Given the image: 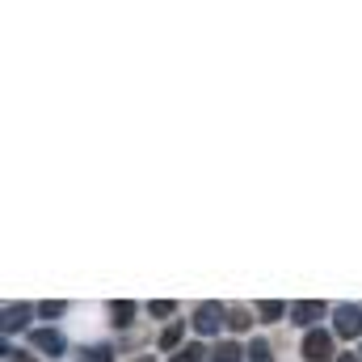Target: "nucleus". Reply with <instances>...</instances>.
Here are the masks:
<instances>
[{"label":"nucleus","instance_id":"f257e3e1","mask_svg":"<svg viewBox=\"0 0 362 362\" xmlns=\"http://www.w3.org/2000/svg\"><path fill=\"white\" fill-rule=\"evenodd\" d=\"M189 325H194L202 337H215V333L228 325V308H223V303H215V299H206V303H198V308H194V320H189Z\"/></svg>","mask_w":362,"mask_h":362},{"label":"nucleus","instance_id":"f03ea898","mask_svg":"<svg viewBox=\"0 0 362 362\" xmlns=\"http://www.w3.org/2000/svg\"><path fill=\"white\" fill-rule=\"evenodd\" d=\"M333 337H337V333H329V329L303 333V362H337V354H333Z\"/></svg>","mask_w":362,"mask_h":362},{"label":"nucleus","instance_id":"7ed1b4c3","mask_svg":"<svg viewBox=\"0 0 362 362\" xmlns=\"http://www.w3.org/2000/svg\"><path fill=\"white\" fill-rule=\"evenodd\" d=\"M333 333L346 341L362 337V303H337L333 308Z\"/></svg>","mask_w":362,"mask_h":362},{"label":"nucleus","instance_id":"20e7f679","mask_svg":"<svg viewBox=\"0 0 362 362\" xmlns=\"http://www.w3.org/2000/svg\"><path fill=\"white\" fill-rule=\"evenodd\" d=\"M329 316V303L325 299H299V303H291V325H299V329H316L320 320Z\"/></svg>","mask_w":362,"mask_h":362},{"label":"nucleus","instance_id":"39448f33","mask_svg":"<svg viewBox=\"0 0 362 362\" xmlns=\"http://www.w3.org/2000/svg\"><path fill=\"white\" fill-rule=\"evenodd\" d=\"M30 346H34L38 354H51V358H59V354L68 350V341H64L59 329H34V333H30Z\"/></svg>","mask_w":362,"mask_h":362},{"label":"nucleus","instance_id":"423d86ee","mask_svg":"<svg viewBox=\"0 0 362 362\" xmlns=\"http://www.w3.org/2000/svg\"><path fill=\"white\" fill-rule=\"evenodd\" d=\"M34 312H38V308H30V303H4V333H17V329H25Z\"/></svg>","mask_w":362,"mask_h":362},{"label":"nucleus","instance_id":"0eeeda50","mask_svg":"<svg viewBox=\"0 0 362 362\" xmlns=\"http://www.w3.org/2000/svg\"><path fill=\"white\" fill-rule=\"evenodd\" d=\"M211 362H245V346H240V341H232V337H223V341H215Z\"/></svg>","mask_w":362,"mask_h":362},{"label":"nucleus","instance_id":"6e6552de","mask_svg":"<svg viewBox=\"0 0 362 362\" xmlns=\"http://www.w3.org/2000/svg\"><path fill=\"white\" fill-rule=\"evenodd\" d=\"M245 362H274V350L266 337H253L249 346H245Z\"/></svg>","mask_w":362,"mask_h":362},{"label":"nucleus","instance_id":"1a4fd4ad","mask_svg":"<svg viewBox=\"0 0 362 362\" xmlns=\"http://www.w3.org/2000/svg\"><path fill=\"white\" fill-rule=\"evenodd\" d=\"M181 333H185V320H177V325H169V329L160 333V350L177 354V350H181Z\"/></svg>","mask_w":362,"mask_h":362},{"label":"nucleus","instance_id":"9d476101","mask_svg":"<svg viewBox=\"0 0 362 362\" xmlns=\"http://www.w3.org/2000/svg\"><path fill=\"white\" fill-rule=\"evenodd\" d=\"M257 316H262V320H282V316H291V308L278 303V299H262V303H257Z\"/></svg>","mask_w":362,"mask_h":362},{"label":"nucleus","instance_id":"9b49d317","mask_svg":"<svg viewBox=\"0 0 362 362\" xmlns=\"http://www.w3.org/2000/svg\"><path fill=\"white\" fill-rule=\"evenodd\" d=\"M110 316H114V325H118V329H127V325H131V316H135V303H131V299H118V303H110Z\"/></svg>","mask_w":362,"mask_h":362},{"label":"nucleus","instance_id":"f8f14e48","mask_svg":"<svg viewBox=\"0 0 362 362\" xmlns=\"http://www.w3.org/2000/svg\"><path fill=\"white\" fill-rule=\"evenodd\" d=\"M81 362H114V346H85Z\"/></svg>","mask_w":362,"mask_h":362},{"label":"nucleus","instance_id":"ddd939ff","mask_svg":"<svg viewBox=\"0 0 362 362\" xmlns=\"http://www.w3.org/2000/svg\"><path fill=\"white\" fill-rule=\"evenodd\" d=\"M202 358H206V350H202L198 341H189V346H181V350H177L169 362H202Z\"/></svg>","mask_w":362,"mask_h":362},{"label":"nucleus","instance_id":"4468645a","mask_svg":"<svg viewBox=\"0 0 362 362\" xmlns=\"http://www.w3.org/2000/svg\"><path fill=\"white\" fill-rule=\"evenodd\" d=\"M253 320H249V308H228V329H236V333H245Z\"/></svg>","mask_w":362,"mask_h":362},{"label":"nucleus","instance_id":"2eb2a0df","mask_svg":"<svg viewBox=\"0 0 362 362\" xmlns=\"http://www.w3.org/2000/svg\"><path fill=\"white\" fill-rule=\"evenodd\" d=\"M64 312H68V303H59V299L38 303V316H42V320H55V316H64Z\"/></svg>","mask_w":362,"mask_h":362},{"label":"nucleus","instance_id":"dca6fc26","mask_svg":"<svg viewBox=\"0 0 362 362\" xmlns=\"http://www.w3.org/2000/svg\"><path fill=\"white\" fill-rule=\"evenodd\" d=\"M148 312H152V316H173V312H177V303H173V299H152V303H148Z\"/></svg>","mask_w":362,"mask_h":362},{"label":"nucleus","instance_id":"f3484780","mask_svg":"<svg viewBox=\"0 0 362 362\" xmlns=\"http://www.w3.org/2000/svg\"><path fill=\"white\" fill-rule=\"evenodd\" d=\"M4 358L8 362H34L30 354H21V350H13V346H4Z\"/></svg>","mask_w":362,"mask_h":362},{"label":"nucleus","instance_id":"a211bd4d","mask_svg":"<svg viewBox=\"0 0 362 362\" xmlns=\"http://www.w3.org/2000/svg\"><path fill=\"white\" fill-rule=\"evenodd\" d=\"M337 362H362V354H337Z\"/></svg>","mask_w":362,"mask_h":362},{"label":"nucleus","instance_id":"6ab92c4d","mask_svg":"<svg viewBox=\"0 0 362 362\" xmlns=\"http://www.w3.org/2000/svg\"><path fill=\"white\" fill-rule=\"evenodd\" d=\"M131 362H156V358L152 354H139V358H131Z\"/></svg>","mask_w":362,"mask_h":362},{"label":"nucleus","instance_id":"aec40b11","mask_svg":"<svg viewBox=\"0 0 362 362\" xmlns=\"http://www.w3.org/2000/svg\"><path fill=\"white\" fill-rule=\"evenodd\" d=\"M358 354H362V350H358Z\"/></svg>","mask_w":362,"mask_h":362}]
</instances>
